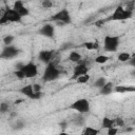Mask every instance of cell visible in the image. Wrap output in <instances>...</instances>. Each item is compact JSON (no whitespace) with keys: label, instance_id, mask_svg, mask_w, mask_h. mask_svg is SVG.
Instances as JSON below:
<instances>
[{"label":"cell","instance_id":"31","mask_svg":"<svg viewBox=\"0 0 135 135\" xmlns=\"http://www.w3.org/2000/svg\"><path fill=\"white\" fill-rule=\"evenodd\" d=\"M117 132H118V129L114 127V128H112V129H109L108 132H107V134H108V135H116Z\"/></svg>","mask_w":135,"mask_h":135},{"label":"cell","instance_id":"6","mask_svg":"<svg viewBox=\"0 0 135 135\" xmlns=\"http://www.w3.org/2000/svg\"><path fill=\"white\" fill-rule=\"evenodd\" d=\"M119 37L118 36H105L103 39V47L107 52H115L119 46Z\"/></svg>","mask_w":135,"mask_h":135},{"label":"cell","instance_id":"14","mask_svg":"<svg viewBox=\"0 0 135 135\" xmlns=\"http://www.w3.org/2000/svg\"><path fill=\"white\" fill-rule=\"evenodd\" d=\"M114 127H115V121L113 119H111L110 117H107V116L102 118V120H101V128L102 129L109 130V129H112Z\"/></svg>","mask_w":135,"mask_h":135},{"label":"cell","instance_id":"35","mask_svg":"<svg viewBox=\"0 0 135 135\" xmlns=\"http://www.w3.org/2000/svg\"><path fill=\"white\" fill-rule=\"evenodd\" d=\"M60 126H61V128H62V129H64V128H65V122H61V123H60Z\"/></svg>","mask_w":135,"mask_h":135},{"label":"cell","instance_id":"24","mask_svg":"<svg viewBox=\"0 0 135 135\" xmlns=\"http://www.w3.org/2000/svg\"><path fill=\"white\" fill-rule=\"evenodd\" d=\"M8 109H9V105H8V103H7V102L2 101V102L0 103V112H1L2 114H4V113L8 112Z\"/></svg>","mask_w":135,"mask_h":135},{"label":"cell","instance_id":"32","mask_svg":"<svg viewBox=\"0 0 135 135\" xmlns=\"http://www.w3.org/2000/svg\"><path fill=\"white\" fill-rule=\"evenodd\" d=\"M131 66H133L134 69H135V54H133L132 56H131V59L129 60V62H128Z\"/></svg>","mask_w":135,"mask_h":135},{"label":"cell","instance_id":"23","mask_svg":"<svg viewBox=\"0 0 135 135\" xmlns=\"http://www.w3.org/2000/svg\"><path fill=\"white\" fill-rule=\"evenodd\" d=\"M89 80H90V75L89 74L83 75V76H80V77H78L76 79V81L78 83H86V82H89Z\"/></svg>","mask_w":135,"mask_h":135},{"label":"cell","instance_id":"27","mask_svg":"<svg viewBox=\"0 0 135 135\" xmlns=\"http://www.w3.org/2000/svg\"><path fill=\"white\" fill-rule=\"evenodd\" d=\"M14 75H15L18 79H24V78H25L24 73H23L21 70H16V71L14 72Z\"/></svg>","mask_w":135,"mask_h":135},{"label":"cell","instance_id":"38","mask_svg":"<svg viewBox=\"0 0 135 135\" xmlns=\"http://www.w3.org/2000/svg\"><path fill=\"white\" fill-rule=\"evenodd\" d=\"M80 135H83V134H82V133H81V134H80Z\"/></svg>","mask_w":135,"mask_h":135},{"label":"cell","instance_id":"22","mask_svg":"<svg viewBox=\"0 0 135 135\" xmlns=\"http://www.w3.org/2000/svg\"><path fill=\"white\" fill-rule=\"evenodd\" d=\"M108 60H109V57L105 55H99L95 58V62L98 64H103V63L108 62Z\"/></svg>","mask_w":135,"mask_h":135},{"label":"cell","instance_id":"11","mask_svg":"<svg viewBox=\"0 0 135 135\" xmlns=\"http://www.w3.org/2000/svg\"><path fill=\"white\" fill-rule=\"evenodd\" d=\"M53 57H54V51L53 50H42L38 54V59L45 64L53 62L52 61Z\"/></svg>","mask_w":135,"mask_h":135},{"label":"cell","instance_id":"29","mask_svg":"<svg viewBox=\"0 0 135 135\" xmlns=\"http://www.w3.org/2000/svg\"><path fill=\"white\" fill-rule=\"evenodd\" d=\"M81 115H82V114H80L78 117H76V119H75V123H76V124L81 126V124H83V123H84V118H83Z\"/></svg>","mask_w":135,"mask_h":135},{"label":"cell","instance_id":"33","mask_svg":"<svg viewBox=\"0 0 135 135\" xmlns=\"http://www.w3.org/2000/svg\"><path fill=\"white\" fill-rule=\"evenodd\" d=\"M33 88H34V91L35 92H41V85L40 84H38V83H34L33 84Z\"/></svg>","mask_w":135,"mask_h":135},{"label":"cell","instance_id":"25","mask_svg":"<svg viewBox=\"0 0 135 135\" xmlns=\"http://www.w3.org/2000/svg\"><path fill=\"white\" fill-rule=\"evenodd\" d=\"M14 41V36H12V35H7V36H5L4 38H3V42H4V44L7 46V45H11V43Z\"/></svg>","mask_w":135,"mask_h":135},{"label":"cell","instance_id":"12","mask_svg":"<svg viewBox=\"0 0 135 135\" xmlns=\"http://www.w3.org/2000/svg\"><path fill=\"white\" fill-rule=\"evenodd\" d=\"M39 34L42 35V36H44V37H47V38H53L54 37V34H55L54 25H52L51 23H45L39 30Z\"/></svg>","mask_w":135,"mask_h":135},{"label":"cell","instance_id":"34","mask_svg":"<svg viewBox=\"0 0 135 135\" xmlns=\"http://www.w3.org/2000/svg\"><path fill=\"white\" fill-rule=\"evenodd\" d=\"M58 135H70L69 133H66V132H64V131H62V132H60Z\"/></svg>","mask_w":135,"mask_h":135},{"label":"cell","instance_id":"39","mask_svg":"<svg viewBox=\"0 0 135 135\" xmlns=\"http://www.w3.org/2000/svg\"><path fill=\"white\" fill-rule=\"evenodd\" d=\"M134 123H135V119H134Z\"/></svg>","mask_w":135,"mask_h":135},{"label":"cell","instance_id":"13","mask_svg":"<svg viewBox=\"0 0 135 135\" xmlns=\"http://www.w3.org/2000/svg\"><path fill=\"white\" fill-rule=\"evenodd\" d=\"M13 8L21 16V17H24V16H27L28 14H30V12H28V8L23 4V2L22 1H15L14 2V5H13Z\"/></svg>","mask_w":135,"mask_h":135},{"label":"cell","instance_id":"2","mask_svg":"<svg viewBox=\"0 0 135 135\" xmlns=\"http://www.w3.org/2000/svg\"><path fill=\"white\" fill-rule=\"evenodd\" d=\"M22 17L12 7H7L4 9V12L2 13L1 17H0V24H5V23H9V22H21Z\"/></svg>","mask_w":135,"mask_h":135},{"label":"cell","instance_id":"36","mask_svg":"<svg viewBox=\"0 0 135 135\" xmlns=\"http://www.w3.org/2000/svg\"><path fill=\"white\" fill-rule=\"evenodd\" d=\"M21 101H23V100H22V99H19V100H16V101H15V103L17 104V103H20Z\"/></svg>","mask_w":135,"mask_h":135},{"label":"cell","instance_id":"30","mask_svg":"<svg viewBox=\"0 0 135 135\" xmlns=\"http://www.w3.org/2000/svg\"><path fill=\"white\" fill-rule=\"evenodd\" d=\"M114 121H115V124H116L117 127H122V126L124 124V121H123V119H122L121 117H117Z\"/></svg>","mask_w":135,"mask_h":135},{"label":"cell","instance_id":"20","mask_svg":"<svg viewBox=\"0 0 135 135\" xmlns=\"http://www.w3.org/2000/svg\"><path fill=\"white\" fill-rule=\"evenodd\" d=\"M116 92L118 93H124V92H134L135 91V88H130V86H122V85H119V86H116L114 89Z\"/></svg>","mask_w":135,"mask_h":135},{"label":"cell","instance_id":"21","mask_svg":"<svg viewBox=\"0 0 135 135\" xmlns=\"http://www.w3.org/2000/svg\"><path fill=\"white\" fill-rule=\"evenodd\" d=\"M83 46L89 50V51H92V50H95L98 47V43L97 42H92V41H88V42H84Z\"/></svg>","mask_w":135,"mask_h":135},{"label":"cell","instance_id":"26","mask_svg":"<svg viewBox=\"0 0 135 135\" xmlns=\"http://www.w3.org/2000/svg\"><path fill=\"white\" fill-rule=\"evenodd\" d=\"M24 128V122L22 120H18L15 124H13V129L14 130H22Z\"/></svg>","mask_w":135,"mask_h":135},{"label":"cell","instance_id":"15","mask_svg":"<svg viewBox=\"0 0 135 135\" xmlns=\"http://www.w3.org/2000/svg\"><path fill=\"white\" fill-rule=\"evenodd\" d=\"M114 91V84H113V82H107L101 89H100V94L101 95H109V94H111L112 92Z\"/></svg>","mask_w":135,"mask_h":135},{"label":"cell","instance_id":"9","mask_svg":"<svg viewBox=\"0 0 135 135\" xmlns=\"http://www.w3.org/2000/svg\"><path fill=\"white\" fill-rule=\"evenodd\" d=\"M19 53H20V51L16 46L7 45L2 50L0 57H1V59H12V58H15L16 56H18Z\"/></svg>","mask_w":135,"mask_h":135},{"label":"cell","instance_id":"5","mask_svg":"<svg viewBox=\"0 0 135 135\" xmlns=\"http://www.w3.org/2000/svg\"><path fill=\"white\" fill-rule=\"evenodd\" d=\"M52 20L59 22L61 24H69L71 23L72 18H71V14L68 11V8H61L60 11H58L52 16Z\"/></svg>","mask_w":135,"mask_h":135},{"label":"cell","instance_id":"1","mask_svg":"<svg viewBox=\"0 0 135 135\" xmlns=\"http://www.w3.org/2000/svg\"><path fill=\"white\" fill-rule=\"evenodd\" d=\"M60 76V70L57 68V65L54 62H51L49 64H46L43 75H42V79L45 82H50V81H54L56 79H58Z\"/></svg>","mask_w":135,"mask_h":135},{"label":"cell","instance_id":"19","mask_svg":"<svg viewBox=\"0 0 135 135\" xmlns=\"http://www.w3.org/2000/svg\"><path fill=\"white\" fill-rule=\"evenodd\" d=\"M107 83V80H105V78L104 77H99V78H97L95 81H94V83H93V86H95V88H98L99 90L104 85Z\"/></svg>","mask_w":135,"mask_h":135},{"label":"cell","instance_id":"28","mask_svg":"<svg viewBox=\"0 0 135 135\" xmlns=\"http://www.w3.org/2000/svg\"><path fill=\"white\" fill-rule=\"evenodd\" d=\"M41 5L44 7V8H51L53 6V3L50 1V0H44L41 2Z\"/></svg>","mask_w":135,"mask_h":135},{"label":"cell","instance_id":"37","mask_svg":"<svg viewBox=\"0 0 135 135\" xmlns=\"http://www.w3.org/2000/svg\"><path fill=\"white\" fill-rule=\"evenodd\" d=\"M132 75H134V76H135V70H134V71L132 72Z\"/></svg>","mask_w":135,"mask_h":135},{"label":"cell","instance_id":"4","mask_svg":"<svg viewBox=\"0 0 135 135\" xmlns=\"http://www.w3.org/2000/svg\"><path fill=\"white\" fill-rule=\"evenodd\" d=\"M133 15V12L128 9V8H124L123 6L119 5L115 8V11L113 12L112 16H111V19L114 20V21H119V20H126V19H130Z\"/></svg>","mask_w":135,"mask_h":135},{"label":"cell","instance_id":"10","mask_svg":"<svg viewBox=\"0 0 135 135\" xmlns=\"http://www.w3.org/2000/svg\"><path fill=\"white\" fill-rule=\"evenodd\" d=\"M86 74H89V68H88V65L85 64V63H78V64H76L75 65V68H74V70H73V75H72V77H71V79H77L78 77H80V76H83V75H86Z\"/></svg>","mask_w":135,"mask_h":135},{"label":"cell","instance_id":"18","mask_svg":"<svg viewBox=\"0 0 135 135\" xmlns=\"http://www.w3.org/2000/svg\"><path fill=\"white\" fill-rule=\"evenodd\" d=\"M117 58H118V60L120 62H129V60L131 59V55L129 53H127V52H121V53L118 54Z\"/></svg>","mask_w":135,"mask_h":135},{"label":"cell","instance_id":"3","mask_svg":"<svg viewBox=\"0 0 135 135\" xmlns=\"http://www.w3.org/2000/svg\"><path fill=\"white\" fill-rule=\"evenodd\" d=\"M70 109L79 114H86L90 112V101L86 98H79L70 104Z\"/></svg>","mask_w":135,"mask_h":135},{"label":"cell","instance_id":"17","mask_svg":"<svg viewBox=\"0 0 135 135\" xmlns=\"http://www.w3.org/2000/svg\"><path fill=\"white\" fill-rule=\"evenodd\" d=\"M98 133H99V130L93 127H85L82 132L83 135H98Z\"/></svg>","mask_w":135,"mask_h":135},{"label":"cell","instance_id":"16","mask_svg":"<svg viewBox=\"0 0 135 135\" xmlns=\"http://www.w3.org/2000/svg\"><path fill=\"white\" fill-rule=\"evenodd\" d=\"M69 60L71 62H74V63H77L78 64L81 61V55L78 52H76V51H72L69 54Z\"/></svg>","mask_w":135,"mask_h":135},{"label":"cell","instance_id":"7","mask_svg":"<svg viewBox=\"0 0 135 135\" xmlns=\"http://www.w3.org/2000/svg\"><path fill=\"white\" fill-rule=\"evenodd\" d=\"M18 70H21L24 73L25 78H33L38 75V68L34 62H27Z\"/></svg>","mask_w":135,"mask_h":135},{"label":"cell","instance_id":"8","mask_svg":"<svg viewBox=\"0 0 135 135\" xmlns=\"http://www.w3.org/2000/svg\"><path fill=\"white\" fill-rule=\"evenodd\" d=\"M19 92H20L21 94H23L24 96H26L27 98L34 99V100L39 99V98L41 97V92H38V93L35 92V91H34V88H33V84H27V85L22 86V88L19 90Z\"/></svg>","mask_w":135,"mask_h":135}]
</instances>
